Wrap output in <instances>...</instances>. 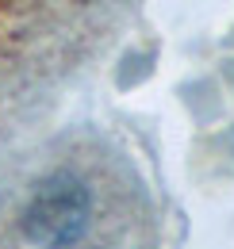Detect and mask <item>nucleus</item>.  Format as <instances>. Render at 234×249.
Segmentation results:
<instances>
[{
	"mask_svg": "<svg viewBox=\"0 0 234 249\" xmlns=\"http://www.w3.org/2000/svg\"><path fill=\"white\" fill-rule=\"evenodd\" d=\"M88 226V192L69 177H54L27 207V234L42 246H73Z\"/></svg>",
	"mask_w": 234,
	"mask_h": 249,
	"instance_id": "obj_1",
	"label": "nucleus"
}]
</instances>
